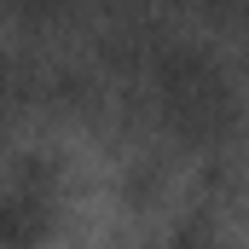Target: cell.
Instances as JSON below:
<instances>
[{
    "mask_svg": "<svg viewBox=\"0 0 249 249\" xmlns=\"http://www.w3.org/2000/svg\"><path fill=\"white\" fill-rule=\"evenodd\" d=\"M145 81L157 93V110L168 116L174 133L186 139H220L232 127V87L214 70V58H203L197 47L180 41H151L145 53Z\"/></svg>",
    "mask_w": 249,
    "mask_h": 249,
    "instance_id": "cell-1",
    "label": "cell"
},
{
    "mask_svg": "<svg viewBox=\"0 0 249 249\" xmlns=\"http://www.w3.org/2000/svg\"><path fill=\"white\" fill-rule=\"evenodd\" d=\"M197 6H203L209 18H220V23H232V18L249 23V0H197Z\"/></svg>",
    "mask_w": 249,
    "mask_h": 249,
    "instance_id": "cell-2",
    "label": "cell"
}]
</instances>
